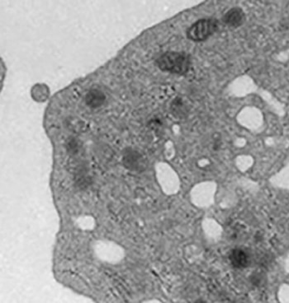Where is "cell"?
<instances>
[{
	"label": "cell",
	"mask_w": 289,
	"mask_h": 303,
	"mask_svg": "<svg viewBox=\"0 0 289 303\" xmlns=\"http://www.w3.org/2000/svg\"><path fill=\"white\" fill-rule=\"evenodd\" d=\"M172 108H173V113L176 114V116H178V117H183V116H185L186 113V109L185 106L183 105V102H182V101L179 99V100H175L173 101V104H172Z\"/></svg>",
	"instance_id": "52a82bcc"
},
{
	"label": "cell",
	"mask_w": 289,
	"mask_h": 303,
	"mask_svg": "<svg viewBox=\"0 0 289 303\" xmlns=\"http://www.w3.org/2000/svg\"><path fill=\"white\" fill-rule=\"evenodd\" d=\"M123 161L130 169L142 170L144 168L143 157L137 152H127V154L124 156Z\"/></svg>",
	"instance_id": "5b68a950"
},
{
	"label": "cell",
	"mask_w": 289,
	"mask_h": 303,
	"mask_svg": "<svg viewBox=\"0 0 289 303\" xmlns=\"http://www.w3.org/2000/svg\"><path fill=\"white\" fill-rule=\"evenodd\" d=\"M219 27V22L216 18H202L189 26L186 31L187 37L192 41L201 42L212 36Z\"/></svg>",
	"instance_id": "7a4b0ae2"
},
{
	"label": "cell",
	"mask_w": 289,
	"mask_h": 303,
	"mask_svg": "<svg viewBox=\"0 0 289 303\" xmlns=\"http://www.w3.org/2000/svg\"><path fill=\"white\" fill-rule=\"evenodd\" d=\"M231 263L233 267L236 269H243L250 265L251 262V255L250 252L244 248H235L231 252Z\"/></svg>",
	"instance_id": "277c9868"
},
{
	"label": "cell",
	"mask_w": 289,
	"mask_h": 303,
	"mask_svg": "<svg viewBox=\"0 0 289 303\" xmlns=\"http://www.w3.org/2000/svg\"><path fill=\"white\" fill-rule=\"evenodd\" d=\"M156 64L162 71L183 75L189 72L191 59L185 52H166L156 59Z\"/></svg>",
	"instance_id": "6da1fadb"
},
{
	"label": "cell",
	"mask_w": 289,
	"mask_h": 303,
	"mask_svg": "<svg viewBox=\"0 0 289 303\" xmlns=\"http://www.w3.org/2000/svg\"><path fill=\"white\" fill-rule=\"evenodd\" d=\"M245 21V14L240 8H231L222 17V22L231 28H238Z\"/></svg>",
	"instance_id": "3957f363"
},
{
	"label": "cell",
	"mask_w": 289,
	"mask_h": 303,
	"mask_svg": "<svg viewBox=\"0 0 289 303\" xmlns=\"http://www.w3.org/2000/svg\"><path fill=\"white\" fill-rule=\"evenodd\" d=\"M105 100V96L100 91L92 90L86 97V104L90 107L96 108L103 105Z\"/></svg>",
	"instance_id": "8992f818"
}]
</instances>
